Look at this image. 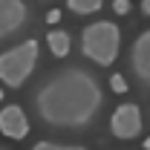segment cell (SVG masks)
I'll return each instance as SVG.
<instances>
[{
  "label": "cell",
  "instance_id": "cell-1",
  "mask_svg": "<svg viewBox=\"0 0 150 150\" xmlns=\"http://www.w3.org/2000/svg\"><path fill=\"white\" fill-rule=\"evenodd\" d=\"M104 104L101 87L81 67L52 75L35 95L38 115L58 130H84Z\"/></svg>",
  "mask_w": 150,
  "mask_h": 150
},
{
  "label": "cell",
  "instance_id": "cell-2",
  "mask_svg": "<svg viewBox=\"0 0 150 150\" xmlns=\"http://www.w3.org/2000/svg\"><path fill=\"white\" fill-rule=\"evenodd\" d=\"M121 49V29L110 20H95L81 32V52L98 67H110Z\"/></svg>",
  "mask_w": 150,
  "mask_h": 150
},
{
  "label": "cell",
  "instance_id": "cell-3",
  "mask_svg": "<svg viewBox=\"0 0 150 150\" xmlns=\"http://www.w3.org/2000/svg\"><path fill=\"white\" fill-rule=\"evenodd\" d=\"M38 64V40H20L18 46L0 52V81L12 90L23 87Z\"/></svg>",
  "mask_w": 150,
  "mask_h": 150
},
{
  "label": "cell",
  "instance_id": "cell-4",
  "mask_svg": "<svg viewBox=\"0 0 150 150\" xmlns=\"http://www.w3.org/2000/svg\"><path fill=\"white\" fill-rule=\"evenodd\" d=\"M110 130L115 139H136L139 133H142V110H139V104H121V107H115L110 118Z\"/></svg>",
  "mask_w": 150,
  "mask_h": 150
},
{
  "label": "cell",
  "instance_id": "cell-5",
  "mask_svg": "<svg viewBox=\"0 0 150 150\" xmlns=\"http://www.w3.org/2000/svg\"><path fill=\"white\" fill-rule=\"evenodd\" d=\"M29 18V9L23 0H0V40L15 35Z\"/></svg>",
  "mask_w": 150,
  "mask_h": 150
},
{
  "label": "cell",
  "instance_id": "cell-6",
  "mask_svg": "<svg viewBox=\"0 0 150 150\" xmlns=\"http://www.w3.org/2000/svg\"><path fill=\"white\" fill-rule=\"evenodd\" d=\"M130 67L139 81H144L150 87V29H144L142 35L133 40V49H130Z\"/></svg>",
  "mask_w": 150,
  "mask_h": 150
},
{
  "label": "cell",
  "instance_id": "cell-7",
  "mask_svg": "<svg viewBox=\"0 0 150 150\" xmlns=\"http://www.w3.org/2000/svg\"><path fill=\"white\" fill-rule=\"evenodd\" d=\"M0 133L6 136V139H26V133H29V118H26V112L20 110V107H3L0 110Z\"/></svg>",
  "mask_w": 150,
  "mask_h": 150
},
{
  "label": "cell",
  "instance_id": "cell-8",
  "mask_svg": "<svg viewBox=\"0 0 150 150\" xmlns=\"http://www.w3.org/2000/svg\"><path fill=\"white\" fill-rule=\"evenodd\" d=\"M46 43H49V52L55 58H67L69 55V46H72V40H69V35L64 29H52L46 35Z\"/></svg>",
  "mask_w": 150,
  "mask_h": 150
},
{
  "label": "cell",
  "instance_id": "cell-9",
  "mask_svg": "<svg viewBox=\"0 0 150 150\" xmlns=\"http://www.w3.org/2000/svg\"><path fill=\"white\" fill-rule=\"evenodd\" d=\"M67 6L75 15H93V12H98L104 6V0H67Z\"/></svg>",
  "mask_w": 150,
  "mask_h": 150
},
{
  "label": "cell",
  "instance_id": "cell-10",
  "mask_svg": "<svg viewBox=\"0 0 150 150\" xmlns=\"http://www.w3.org/2000/svg\"><path fill=\"white\" fill-rule=\"evenodd\" d=\"M32 150H87L81 144H58V142H38Z\"/></svg>",
  "mask_w": 150,
  "mask_h": 150
},
{
  "label": "cell",
  "instance_id": "cell-11",
  "mask_svg": "<svg viewBox=\"0 0 150 150\" xmlns=\"http://www.w3.org/2000/svg\"><path fill=\"white\" fill-rule=\"evenodd\" d=\"M110 87L115 93H127V81H124V75H112L110 78Z\"/></svg>",
  "mask_w": 150,
  "mask_h": 150
},
{
  "label": "cell",
  "instance_id": "cell-12",
  "mask_svg": "<svg viewBox=\"0 0 150 150\" xmlns=\"http://www.w3.org/2000/svg\"><path fill=\"white\" fill-rule=\"evenodd\" d=\"M112 12H115V15H127V12H130V3H127V0H115V3H112Z\"/></svg>",
  "mask_w": 150,
  "mask_h": 150
},
{
  "label": "cell",
  "instance_id": "cell-13",
  "mask_svg": "<svg viewBox=\"0 0 150 150\" xmlns=\"http://www.w3.org/2000/svg\"><path fill=\"white\" fill-rule=\"evenodd\" d=\"M46 20H49V23H58V20H61V12H58V9H52V12L46 15Z\"/></svg>",
  "mask_w": 150,
  "mask_h": 150
},
{
  "label": "cell",
  "instance_id": "cell-14",
  "mask_svg": "<svg viewBox=\"0 0 150 150\" xmlns=\"http://www.w3.org/2000/svg\"><path fill=\"white\" fill-rule=\"evenodd\" d=\"M142 12H144V15H150V0H142Z\"/></svg>",
  "mask_w": 150,
  "mask_h": 150
},
{
  "label": "cell",
  "instance_id": "cell-15",
  "mask_svg": "<svg viewBox=\"0 0 150 150\" xmlns=\"http://www.w3.org/2000/svg\"><path fill=\"white\" fill-rule=\"evenodd\" d=\"M144 150H150V139H147V142H144Z\"/></svg>",
  "mask_w": 150,
  "mask_h": 150
},
{
  "label": "cell",
  "instance_id": "cell-16",
  "mask_svg": "<svg viewBox=\"0 0 150 150\" xmlns=\"http://www.w3.org/2000/svg\"><path fill=\"white\" fill-rule=\"evenodd\" d=\"M0 101H3V90H0Z\"/></svg>",
  "mask_w": 150,
  "mask_h": 150
},
{
  "label": "cell",
  "instance_id": "cell-17",
  "mask_svg": "<svg viewBox=\"0 0 150 150\" xmlns=\"http://www.w3.org/2000/svg\"><path fill=\"white\" fill-rule=\"evenodd\" d=\"M0 150H6V147H0Z\"/></svg>",
  "mask_w": 150,
  "mask_h": 150
}]
</instances>
